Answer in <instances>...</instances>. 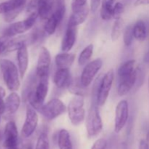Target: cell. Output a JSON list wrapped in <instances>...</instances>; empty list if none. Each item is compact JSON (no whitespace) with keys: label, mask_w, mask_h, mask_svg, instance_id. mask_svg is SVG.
I'll return each mask as SVG.
<instances>
[{"label":"cell","mask_w":149,"mask_h":149,"mask_svg":"<svg viewBox=\"0 0 149 149\" xmlns=\"http://www.w3.org/2000/svg\"><path fill=\"white\" fill-rule=\"evenodd\" d=\"M0 69L7 88L12 92L18 90L20 85L19 79L20 72L14 63L8 59H1Z\"/></svg>","instance_id":"cell-1"},{"label":"cell","mask_w":149,"mask_h":149,"mask_svg":"<svg viewBox=\"0 0 149 149\" xmlns=\"http://www.w3.org/2000/svg\"><path fill=\"white\" fill-rule=\"evenodd\" d=\"M84 99L83 96L76 95L71 98L68 106V114L70 121L74 126L79 125L85 118Z\"/></svg>","instance_id":"cell-2"},{"label":"cell","mask_w":149,"mask_h":149,"mask_svg":"<svg viewBox=\"0 0 149 149\" xmlns=\"http://www.w3.org/2000/svg\"><path fill=\"white\" fill-rule=\"evenodd\" d=\"M86 129L89 138L97 136L103 129V122L97 104H93L89 111L86 120Z\"/></svg>","instance_id":"cell-3"},{"label":"cell","mask_w":149,"mask_h":149,"mask_svg":"<svg viewBox=\"0 0 149 149\" xmlns=\"http://www.w3.org/2000/svg\"><path fill=\"white\" fill-rule=\"evenodd\" d=\"M38 16H39L38 13L36 12V13H31L30 15L23 21L12 23L4 30L3 35H5L9 37H13L17 34L25 33L33 27Z\"/></svg>","instance_id":"cell-4"},{"label":"cell","mask_w":149,"mask_h":149,"mask_svg":"<svg viewBox=\"0 0 149 149\" xmlns=\"http://www.w3.org/2000/svg\"><path fill=\"white\" fill-rule=\"evenodd\" d=\"M113 79H114V72L113 69H111L104 74L100 81L97 92L96 104L99 106H103L106 103L109 93L113 85Z\"/></svg>","instance_id":"cell-5"},{"label":"cell","mask_w":149,"mask_h":149,"mask_svg":"<svg viewBox=\"0 0 149 149\" xmlns=\"http://www.w3.org/2000/svg\"><path fill=\"white\" fill-rule=\"evenodd\" d=\"M65 111L66 106L63 102L58 98H53L43 105L40 113L48 120H52L65 113Z\"/></svg>","instance_id":"cell-6"},{"label":"cell","mask_w":149,"mask_h":149,"mask_svg":"<svg viewBox=\"0 0 149 149\" xmlns=\"http://www.w3.org/2000/svg\"><path fill=\"white\" fill-rule=\"evenodd\" d=\"M37 111L30 105L26 107V119L21 130V135L25 138H29L36 130L38 125Z\"/></svg>","instance_id":"cell-7"},{"label":"cell","mask_w":149,"mask_h":149,"mask_svg":"<svg viewBox=\"0 0 149 149\" xmlns=\"http://www.w3.org/2000/svg\"><path fill=\"white\" fill-rule=\"evenodd\" d=\"M103 65V61L100 58H97L88 63L81 72L80 80L84 87H87L91 84L95 77Z\"/></svg>","instance_id":"cell-8"},{"label":"cell","mask_w":149,"mask_h":149,"mask_svg":"<svg viewBox=\"0 0 149 149\" xmlns=\"http://www.w3.org/2000/svg\"><path fill=\"white\" fill-rule=\"evenodd\" d=\"M129 118V104L126 100L119 102L115 110L114 131L119 133L127 124Z\"/></svg>","instance_id":"cell-9"},{"label":"cell","mask_w":149,"mask_h":149,"mask_svg":"<svg viewBox=\"0 0 149 149\" xmlns=\"http://www.w3.org/2000/svg\"><path fill=\"white\" fill-rule=\"evenodd\" d=\"M51 65V55L48 49L42 47L38 57L36 74L39 78L49 77Z\"/></svg>","instance_id":"cell-10"},{"label":"cell","mask_w":149,"mask_h":149,"mask_svg":"<svg viewBox=\"0 0 149 149\" xmlns=\"http://www.w3.org/2000/svg\"><path fill=\"white\" fill-rule=\"evenodd\" d=\"M4 146L6 149H17L18 132L17 126L13 121L7 122L4 128Z\"/></svg>","instance_id":"cell-11"},{"label":"cell","mask_w":149,"mask_h":149,"mask_svg":"<svg viewBox=\"0 0 149 149\" xmlns=\"http://www.w3.org/2000/svg\"><path fill=\"white\" fill-rule=\"evenodd\" d=\"M137 79L136 69L127 77L119 79V84L118 86L117 93L119 96L126 95L135 86Z\"/></svg>","instance_id":"cell-12"},{"label":"cell","mask_w":149,"mask_h":149,"mask_svg":"<svg viewBox=\"0 0 149 149\" xmlns=\"http://www.w3.org/2000/svg\"><path fill=\"white\" fill-rule=\"evenodd\" d=\"M77 29L76 26H68L61 42V49L63 52H68L74 47L76 42Z\"/></svg>","instance_id":"cell-13"},{"label":"cell","mask_w":149,"mask_h":149,"mask_svg":"<svg viewBox=\"0 0 149 149\" xmlns=\"http://www.w3.org/2000/svg\"><path fill=\"white\" fill-rule=\"evenodd\" d=\"M17 60L20 78L23 79L29 66V52L26 44L22 45L17 50Z\"/></svg>","instance_id":"cell-14"},{"label":"cell","mask_w":149,"mask_h":149,"mask_svg":"<svg viewBox=\"0 0 149 149\" xmlns=\"http://www.w3.org/2000/svg\"><path fill=\"white\" fill-rule=\"evenodd\" d=\"M89 13H90V8L87 6V4L78 10L72 11V14L69 17L68 26L77 27L79 25L83 23L87 18Z\"/></svg>","instance_id":"cell-15"},{"label":"cell","mask_w":149,"mask_h":149,"mask_svg":"<svg viewBox=\"0 0 149 149\" xmlns=\"http://www.w3.org/2000/svg\"><path fill=\"white\" fill-rule=\"evenodd\" d=\"M71 79V73L68 68H58L54 75L53 81L57 87L63 89L68 87Z\"/></svg>","instance_id":"cell-16"},{"label":"cell","mask_w":149,"mask_h":149,"mask_svg":"<svg viewBox=\"0 0 149 149\" xmlns=\"http://www.w3.org/2000/svg\"><path fill=\"white\" fill-rule=\"evenodd\" d=\"M4 103H5V110L4 113L7 116H11L18 110L20 105V97L17 93L13 92L7 96Z\"/></svg>","instance_id":"cell-17"},{"label":"cell","mask_w":149,"mask_h":149,"mask_svg":"<svg viewBox=\"0 0 149 149\" xmlns=\"http://www.w3.org/2000/svg\"><path fill=\"white\" fill-rule=\"evenodd\" d=\"M56 0H38L37 13L42 19L47 20L53 13Z\"/></svg>","instance_id":"cell-18"},{"label":"cell","mask_w":149,"mask_h":149,"mask_svg":"<svg viewBox=\"0 0 149 149\" xmlns=\"http://www.w3.org/2000/svg\"><path fill=\"white\" fill-rule=\"evenodd\" d=\"M27 0H7L0 3V14H6L12 11H22L25 7Z\"/></svg>","instance_id":"cell-19"},{"label":"cell","mask_w":149,"mask_h":149,"mask_svg":"<svg viewBox=\"0 0 149 149\" xmlns=\"http://www.w3.org/2000/svg\"><path fill=\"white\" fill-rule=\"evenodd\" d=\"M76 55L74 53L64 52L58 54L55 58V62L58 68H69L74 62Z\"/></svg>","instance_id":"cell-20"},{"label":"cell","mask_w":149,"mask_h":149,"mask_svg":"<svg viewBox=\"0 0 149 149\" xmlns=\"http://www.w3.org/2000/svg\"><path fill=\"white\" fill-rule=\"evenodd\" d=\"M114 0H102L100 17L104 20H109L113 17Z\"/></svg>","instance_id":"cell-21"},{"label":"cell","mask_w":149,"mask_h":149,"mask_svg":"<svg viewBox=\"0 0 149 149\" xmlns=\"http://www.w3.org/2000/svg\"><path fill=\"white\" fill-rule=\"evenodd\" d=\"M58 141L60 149H73L70 134L66 130L63 129L60 131Z\"/></svg>","instance_id":"cell-22"},{"label":"cell","mask_w":149,"mask_h":149,"mask_svg":"<svg viewBox=\"0 0 149 149\" xmlns=\"http://www.w3.org/2000/svg\"><path fill=\"white\" fill-rule=\"evenodd\" d=\"M133 34L135 39L139 41L145 40L147 36V29L143 20H138L133 26Z\"/></svg>","instance_id":"cell-23"},{"label":"cell","mask_w":149,"mask_h":149,"mask_svg":"<svg viewBox=\"0 0 149 149\" xmlns=\"http://www.w3.org/2000/svg\"><path fill=\"white\" fill-rule=\"evenodd\" d=\"M135 60H130V61L124 63L118 69V76H119V79L125 78V77L130 75L135 71Z\"/></svg>","instance_id":"cell-24"},{"label":"cell","mask_w":149,"mask_h":149,"mask_svg":"<svg viewBox=\"0 0 149 149\" xmlns=\"http://www.w3.org/2000/svg\"><path fill=\"white\" fill-rule=\"evenodd\" d=\"M68 90L73 94L79 96L85 95V87L82 85L80 79H71V83L68 87Z\"/></svg>","instance_id":"cell-25"},{"label":"cell","mask_w":149,"mask_h":149,"mask_svg":"<svg viewBox=\"0 0 149 149\" xmlns=\"http://www.w3.org/2000/svg\"><path fill=\"white\" fill-rule=\"evenodd\" d=\"M93 49H94V46H93V44L87 45L86 47L83 49L81 53L79 54V56L78 58L79 65H84L87 64V63L90 61L92 55H93Z\"/></svg>","instance_id":"cell-26"},{"label":"cell","mask_w":149,"mask_h":149,"mask_svg":"<svg viewBox=\"0 0 149 149\" xmlns=\"http://www.w3.org/2000/svg\"><path fill=\"white\" fill-rule=\"evenodd\" d=\"M123 20H122V17L116 19V21L114 22L113 27H112L111 34V39L113 42L117 41L119 38L120 37L121 33H122V29H123Z\"/></svg>","instance_id":"cell-27"},{"label":"cell","mask_w":149,"mask_h":149,"mask_svg":"<svg viewBox=\"0 0 149 149\" xmlns=\"http://www.w3.org/2000/svg\"><path fill=\"white\" fill-rule=\"evenodd\" d=\"M134 38L135 37L133 34V26L130 25L125 29V32H124L123 39L125 45L127 47L130 46L133 42Z\"/></svg>","instance_id":"cell-28"},{"label":"cell","mask_w":149,"mask_h":149,"mask_svg":"<svg viewBox=\"0 0 149 149\" xmlns=\"http://www.w3.org/2000/svg\"><path fill=\"white\" fill-rule=\"evenodd\" d=\"M35 149H49V138L45 132H43L39 136Z\"/></svg>","instance_id":"cell-29"},{"label":"cell","mask_w":149,"mask_h":149,"mask_svg":"<svg viewBox=\"0 0 149 149\" xmlns=\"http://www.w3.org/2000/svg\"><path fill=\"white\" fill-rule=\"evenodd\" d=\"M125 11V6L122 2H116L113 6V17L115 19L120 18L121 15Z\"/></svg>","instance_id":"cell-30"},{"label":"cell","mask_w":149,"mask_h":149,"mask_svg":"<svg viewBox=\"0 0 149 149\" xmlns=\"http://www.w3.org/2000/svg\"><path fill=\"white\" fill-rule=\"evenodd\" d=\"M11 38L12 37H9L5 35H3L2 36L0 37V55L7 50Z\"/></svg>","instance_id":"cell-31"},{"label":"cell","mask_w":149,"mask_h":149,"mask_svg":"<svg viewBox=\"0 0 149 149\" xmlns=\"http://www.w3.org/2000/svg\"><path fill=\"white\" fill-rule=\"evenodd\" d=\"M106 147H107V141L103 138H100L94 143L91 149H106Z\"/></svg>","instance_id":"cell-32"},{"label":"cell","mask_w":149,"mask_h":149,"mask_svg":"<svg viewBox=\"0 0 149 149\" xmlns=\"http://www.w3.org/2000/svg\"><path fill=\"white\" fill-rule=\"evenodd\" d=\"M87 0H72V1H71L72 11L84 7V5L87 4Z\"/></svg>","instance_id":"cell-33"},{"label":"cell","mask_w":149,"mask_h":149,"mask_svg":"<svg viewBox=\"0 0 149 149\" xmlns=\"http://www.w3.org/2000/svg\"><path fill=\"white\" fill-rule=\"evenodd\" d=\"M102 0H91V4H90V10L93 12H95L98 8L100 2Z\"/></svg>","instance_id":"cell-34"},{"label":"cell","mask_w":149,"mask_h":149,"mask_svg":"<svg viewBox=\"0 0 149 149\" xmlns=\"http://www.w3.org/2000/svg\"><path fill=\"white\" fill-rule=\"evenodd\" d=\"M138 149H149V143L147 142L146 140H141Z\"/></svg>","instance_id":"cell-35"},{"label":"cell","mask_w":149,"mask_h":149,"mask_svg":"<svg viewBox=\"0 0 149 149\" xmlns=\"http://www.w3.org/2000/svg\"><path fill=\"white\" fill-rule=\"evenodd\" d=\"M149 4V0H136L134 3V6L138 7L142 5H148Z\"/></svg>","instance_id":"cell-36"},{"label":"cell","mask_w":149,"mask_h":149,"mask_svg":"<svg viewBox=\"0 0 149 149\" xmlns=\"http://www.w3.org/2000/svg\"><path fill=\"white\" fill-rule=\"evenodd\" d=\"M5 110V103L3 100V98H0V121H1V115L4 113Z\"/></svg>","instance_id":"cell-37"},{"label":"cell","mask_w":149,"mask_h":149,"mask_svg":"<svg viewBox=\"0 0 149 149\" xmlns=\"http://www.w3.org/2000/svg\"><path fill=\"white\" fill-rule=\"evenodd\" d=\"M4 95H5V90L2 87H0V98H3Z\"/></svg>","instance_id":"cell-38"},{"label":"cell","mask_w":149,"mask_h":149,"mask_svg":"<svg viewBox=\"0 0 149 149\" xmlns=\"http://www.w3.org/2000/svg\"><path fill=\"white\" fill-rule=\"evenodd\" d=\"M144 62L149 63V51L147 52V53L144 56Z\"/></svg>","instance_id":"cell-39"},{"label":"cell","mask_w":149,"mask_h":149,"mask_svg":"<svg viewBox=\"0 0 149 149\" xmlns=\"http://www.w3.org/2000/svg\"><path fill=\"white\" fill-rule=\"evenodd\" d=\"M146 141H147V142L149 143V132L147 133V135H146Z\"/></svg>","instance_id":"cell-40"},{"label":"cell","mask_w":149,"mask_h":149,"mask_svg":"<svg viewBox=\"0 0 149 149\" xmlns=\"http://www.w3.org/2000/svg\"><path fill=\"white\" fill-rule=\"evenodd\" d=\"M148 90H149V78H148Z\"/></svg>","instance_id":"cell-41"}]
</instances>
